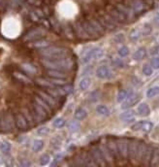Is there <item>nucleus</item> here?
Returning <instances> with one entry per match:
<instances>
[{
	"mask_svg": "<svg viewBox=\"0 0 159 167\" xmlns=\"http://www.w3.org/2000/svg\"><path fill=\"white\" fill-rule=\"evenodd\" d=\"M33 42H34V44H33V45H34V47H35L36 49H39V50L45 49V48L49 47V44H51L47 39H44V38L38 39V40L33 41Z\"/></svg>",
	"mask_w": 159,
	"mask_h": 167,
	"instance_id": "30",
	"label": "nucleus"
},
{
	"mask_svg": "<svg viewBox=\"0 0 159 167\" xmlns=\"http://www.w3.org/2000/svg\"><path fill=\"white\" fill-rule=\"evenodd\" d=\"M46 34V30L43 27H35L29 30L26 35L24 36V41H36L38 39L43 38V36Z\"/></svg>",
	"mask_w": 159,
	"mask_h": 167,
	"instance_id": "7",
	"label": "nucleus"
},
{
	"mask_svg": "<svg viewBox=\"0 0 159 167\" xmlns=\"http://www.w3.org/2000/svg\"><path fill=\"white\" fill-rule=\"evenodd\" d=\"M129 55V49L125 46H122L119 49V55L120 57H125Z\"/></svg>",
	"mask_w": 159,
	"mask_h": 167,
	"instance_id": "50",
	"label": "nucleus"
},
{
	"mask_svg": "<svg viewBox=\"0 0 159 167\" xmlns=\"http://www.w3.org/2000/svg\"><path fill=\"white\" fill-rule=\"evenodd\" d=\"M158 158H159V155H158V149L157 148H154L153 152H152V158H150V162H149V165L150 166H157L158 165Z\"/></svg>",
	"mask_w": 159,
	"mask_h": 167,
	"instance_id": "35",
	"label": "nucleus"
},
{
	"mask_svg": "<svg viewBox=\"0 0 159 167\" xmlns=\"http://www.w3.org/2000/svg\"><path fill=\"white\" fill-rule=\"evenodd\" d=\"M104 55V51L103 49L99 47H94L93 48V60H100Z\"/></svg>",
	"mask_w": 159,
	"mask_h": 167,
	"instance_id": "40",
	"label": "nucleus"
},
{
	"mask_svg": "<svg viewBox=\"0 0 159 167\" xmlns=\"http://www.w3.org/2000/svg\"><path fill=\"white\" fill-rule=\"evenodd\" d=\"M143 74L147 77L152 76V75L153 74V68L152 67V66H149L148 64H145L143 66Z\"/></svg>",
	"mask_w": 159,
	"mask_h": 167,
	"instance_id": "46",
	"label": "nucleus"
},
{
	"mask_svg": "<svg viewBox=\"0 0 159 167\" xmlns=\"http://www.w3.org/2000/svg\"><path fill=\"white\" fill-rule=\"evenodd\" d=\"M81 60H82V62L85 63V64L88 63L90 60H93V48H90V49L83 52L82 55Z\"/></svg>",
	"mask_w": 159,
	"mask_h": 167,
	"instance_id": "23",
	"label": "nucleus"
},
{
	"mask_svg": "<svg viewBox=\"0 0 159 167\" xmlns=\"http://www.w3.org/2000/svg\"><path fill=\"white\" fill-rule=\"evenodd\" d=\"M0 118H1V115H0Z\"/></svg>",
	"mask_w": 159,
	"mask_h": 167,
	"instance_id": "61",
	"label": "nucleus"
},
{
	"mask_svg": "<svg viewBox=\"0 0 159 167\" xmlns=\"http://www.w3.org/2000/svg\"><path fill=\"white\" fill-rule=\"evenodd\" d=\"M141 28H142V34H143V36H147V35H149L150 33H152V26H150L149 24H147V23L144 24L143 26H141Z\"/></svg>",
	"mask_w": 159,
	"mask_h": 167,
	"instance_id": "47",
	"label": "nucleus"
},
{
	"mask_svg": "<svg viewBox=\"0 0 159 167\" xmlns=\"http://www.w3.org/2000/svg\"><path fill=\"white\" fill-rule=\"evenodd\" d=\"M21 114L23 115V117L26 118V120L27 121L28 124H29V127H33L35 126L36 123L34 122V121H33V118L31 116V113L29 111V108H24V109L21 111Z\"/></svg>",
	"mask_w": 159,
	"mask_h": 167,
	"instance_id": "27",
	"label": "nucleus"
},
{
	"mask_svg": "<svg viewBox=\"0 0 159 167\" xmlns=\"http://www.w3.org/2000/svg\"><path fill=\"white\" fill-rule=\"evenodd\" d=\"M147 56V50L145 48H139L135 54L133 55V58L135 60H143Z\"/></svg>",
	"mask_w": 159,
	"mask_h": 167,
	"instance_id": "29",
	"label": "nucleus"
},
{
	"mask_svg": "<svg viewBox=\"0 0 159 167\" xmlns=\"http://www.w3.org/2000/svg\"><path fill=\"white\" fill-rule=\"evenodd\" d=\"M154 150V147L152 146V145H147V149H146V152L144 154V156L142 158V161L141 163H143L145 165H149V162H150V158H152V152Z\"/></svg>",
	"mask_w": 159,
	"mask_h": 167,
	"instance_id": "20",
	"label": "nucleus"
},
{
	"mask_svg": "<svg viewBox=\"0 0 159 167\" xmlns=\"http://www.w3.org/2000/svg\"><path fill=\"white\" fill-rule=\"evenodd\" d=\"M14 120H15V126L19 130L26 131L27 129H29V124L21 113H16L14 117Z\"/></svg>",
	"mask_w": 159,
	"mask_h": 167,
	"instance_id": "10",
	"label": "nucleus"
},
{
	"mask_svg": "<svg viewBox=\"0 0 159 167\" xmlns=\"http://www.w3.org/2000/svg\"><path fill=\"white\" fill-rule=\"evenodd\" d=\"M137 145H138V140L129 139V141H128V160H131L133 163H135Z\"/></svg>",
	"mask_w": 159,
	"mask_h": 167,
	"instance_id": "14",
	"label": "nucleus"
},
{
	"mask_svg": "<svg viewBox=\"0 0 159 167\" xmlns=\"http://www.w3.org/2000/svg\"><path fill=\"white\" fill-rule=\"evenodd\" d=\"M119 119H120V121H122L123 122H126V123L134 122L136 121L135 112H134L133 110L125 109V111L122 112V113L119 115Z\"/></svg>",
	"mask_w": 159,
	"mask_h": 167,
	"instance_id": "16",
	"label": "nucleus"
},
{
	"mask_svg": "<svg viewBox=\"0 0 159 167\" xmlns=\"http://www.w3.org/2000/svg\"><path fill=\"white\" fill-rule=\"evenodd\" d=\"M158 93H159V88L157 86H155V87H152V88H150L149 89H147V96L148 98H153V97L157 96Z\"/></svg>",
	"mask_w": 159,
	"mask_h": 167,
	"instance_id": "41",
	"label": "nucleus"
},
{
	"mask_svg": "<svg viewBox=\"0 0 159 167\" xmlns=\"http://www.w3.org/2000/svg\"><path fill=\"white\" fill-rule=\"evenodd\" d=\"M47 75L49 78L54 79H61L66 80L67 78V72L62 70H56V69H47Z\"/></svg>",
	"mask_w": 159,
	"mask_h": 167,
	"instance_id": "17",
	"label": "nucleus"
},
{
	"mask_svg": "<svg viewBox=\"0 0 159 167\" xmlns=\"http://www.w3.org/2000/svg\"><path fill=\"white\" fill-rule=\"evenodd\" d=\"M112 63H113L114 66H115V67H119V68H124L125 67L124 61L121 60V58H119V57L114 56L113 60H112Z\"/></svg>",
	"mask_w": 159,
	"mask_h": 167,
	"instance_id": "42",
	"label": "nucleus"
},
{
	"mask_svg": "<svg viewBox=\"0 0 159 167\" xmlns=\"http://www.w3.org/2000/svg\"><path fill=\"white\" fill-rule=\"evenodd\" d=\"M124 40H125V37H124V34H123V33H119V34L115 35V37H114V41L115 42L116 44L123 43Z\"/></svg>",
	"mask_w": 159,
	"mask_h": 167,
	"instance_id": "52",
	"label": "nucleus"
},
{
	"mask_svg": "<svg viewBox=\"0 0 159 167\" xmlns=\"http://www.w3.org/2000/svg\"><path fill=\"white\" fill-rule=\"evenodd\" d=\"M15 77L18 79L20 82L26 84V85H28V84L31 83L30 79L26 76V74H22V73H15Z\"/></svg>",
	"mask_w": 159,
	"mask_h": 167,
	"instance_id": "38",
	"label": "nucleus"
},
{
	"mask_svg": "<svg viewBox=\"0 0 159 167\" xmlns=\"http://www.w3.org/2000/svg\"><path fill=\"white\" fill-rule=\"evenodd\" d=\"M49 160H51V157H49V155H47V154H44L43 155L40 157V165L45 166L49 162Z\"/></svg>",
	"mask_w": 159,
	"mask_h": 167,
	"instance_id": "51",
	"label": "nucleus"
},
{
	"mask_svg": "<svg viewBox=\"0 0 159 167\" xmlns=\"http://www.w3.org/2000/svg\"><path fill=\"white\" fill-rule=\"evenodd\" d=\"M80 127H81L80 123H79L78 122H76V121H73V122H70V124H69V126H68L69 130H70L72 133H75V132L79 131Z\"/></svg>",
	"mask_w": 159,
	"mask_h": 167,
	"instance_id": "45",
	"label": "nucleus"
},
{
	"mask_svg": "<svg viewBox=\"0 0 159 167\" xmlns=\"http://www.w3.org/2000/svg\"><path fill=\"white\" fill-rule=\"evenodd\" d=\"M89 153H90L91 156H92V160H93V161L95 162L96 165H100V166L106 165L103 157H102V155H101V153H100L98 144L91 145L90 148H89Z\"/></svg>",
	"mask_w": 159,
	"mask_h": 167,
	"instance_id": "8",
	"label": "nucleus"
},
{
	"mask_svg": "<svg viewBox=\"0 0 159 167\" xmlns=\"http://www.w3.org/2000/svg\"><path fill=\"white\" fill-rule=\"evenodd\" d=\"M49 128L48 126H42L37 130V134L40 136H47L49 135Z\"/></svg>",
	"mask_w": 159,
	"mask_h": 167,
	"instance_id": "49",
	"label": "nucleus"
},
{
	"mask_svg": "<svg viewBox=\"0 0 159 167\" xmlns=\"http://www.w3.org/2000/svg\"><path fill=\"white\" fill-rule=\"evenodd\" d=\"M35 83L39 87H41L42 88H55L56 86H54V84H52L47 78H37L35 80Z\"/></svg>",
	"mask_w": 159,
	"mask_h": 167,
	"instance_id": "22",
	"label": "nucleus"
},
{
	"mask_svg": "<svg viewBox=\"0 0 159 167\" xmlns=\"http://www.w3.org/2000/svg\"><path fill=\"white\" fill-rule=\"evenodd\" d=\"M65 124H66V121L63 118H57L53 122V125L55 128H62L65 126Z\"/></svg>",
	"mask_w": 159,
	"mask_h": 167,
	"instance_id": "43",
	"label": "nucleus"
},
{
	"mask_svg": "<svg viewBox=\"0 0 159 167\" xmlns=\"http://www.w3.org/2000/svg\"><path fill=\"white\" fill-rule=\"evenodd\" d=\"M22 69H23L24 72H26V74H28V75H34L37 72L36 67H35V66H33L32 64H23L22 65Z\"/></svg>",
	"mask_w": 159,
	"mask_h": 167,
	"instance_id": "36",
	"label": "nucleus"
},
{
	"mask_svg": "<svg viewBox=\"0 0 159 167\" xmlns=\"http://www.w3.org/2000/svg\"><path fill=\"white\" fill-rule=\"evenodd\" d=\"M140 99H141V97H140L139 94L133 93L132 94H130L126 99L124 100L122 105H121V108H122L123 110L129 109V108H131L133 106H135L136 104H138L139 101H140Z\"/></svg>",
	"mask_w": 159,
	"mask_h": 167,
	"instance_id": "12",
	"label": "nucleus"
},
{
	"mask_svg": "<svg viewBox=\"0 0 159 167\" xmlns=\"http://www.w3.org/2000/svg\"><path fill=\"white\" fill-rule=\"evenodd\" d=\"M106 140V144H107V147L109 149V151H110L114 160L115 161H119L121 158H120V155L119 154V150H118V144H116V138L115 137H108Z\"/></svg>",
	"mask_w": 159,
	"mask_h": 167,
	"instance_id": "4",
	"label": "nucleus"
},
{
	"mask_svg": "<svg viewBox=\"0 0 159 167\" xmlns=\"http://www.w3.org/2000/svg\"><path fill=\"white\" fill-rule=\"evenodd\" d=\"M40 54L43 55L44 58H47V60H56V58L68 56L69 52L66 48L63 47L49 46L45 49L40 50Z\"/></svg>",
	"mask_w": 159,
	"mask_h": 167,
	"instance_id": "2",
	"label": "nucleus"
},
{
	"mask_svg": "<svg viewBox=\"0 0 159 167\" xmlns=\"http://www.w3.org/2000/svg\"><path fill=\"white\" fill-rule=\"evenodd\" d=\"M12 146L8 141H3L0 142V151L4 154H9L11 152Z\"/></svg>",
	"mask_w": 159,
	"mask_h": 167,
	"instance_id": "34",
	"label": "nucleus"
},
{
	"mask_svg": "<svg viewBox=\"0 0 159 167\" xmlns=\"http://www.w3.org/2000/svg\"><path fill=\"white\" fill-rule=\"evenodd\" d=\"M96 77L101 80H111L115 77V73L107 65H101L96 69Z\"/></svg>",
	"mask_w": 159,
	"mask_h": 167,
	"instance_id": "9",
	"label": "nucleus"
},
{
	"mask_svg": "<svg viewBox=\"0 0 159 167\" xmlns=\"http://www.w3.org/2000/svg\"><path fill=\"white\" fill-rule=\"evenodd\" d=\"M51 143H52V146H53L54 149L58 150V149L61 147L62 142H61V140L58 138V137H54V138L52 139V141H51Z\"/></svg>",
	"mask_w": 159,
	"mask_h": 167,
	"instance_id": "48",
	"label": "nucleus"
},
{
	"mask_svg": "<svg viewBox=\"0 0 159 167\" xmlns=\"http://www.w3.org/2000/svg\"><path fill=\"white\" fill-rule=\"evenodd\" d=\"M92 70H93V68H92V66H91V65L87 66V67L82 70V76H87V75H90L91 73H92Z\"/></svg>",
	"mask_w": 159,
	"mask_h": 167,
	"instance_id": "56",
	"label": "nucleus"
},
{
	"mask_svg": "<svg viewBox=\"0 0 159 167\" xmlns=\"http://www.w3.org/2000/svg\"><path fill=\"white\" fill-rule=\"evenodd\" d=\"M63 29V32H64V34L66 36V38H68V39H73L74 38V31H73V28L69 26H64L62 27Z\"/></svg>",
	"mask_w": 159,
	"mask_h": 167,
	"instance_id": "44",
	"label": "nucleus"
},
{
	"mask_svg": "<svg viewBox=\"0 0 159 167\" xmlns=\"http://www.w3.org/2000/svg\"><path fill=\"white\" fill-rule=\"evenodd\" d=\"M142 125H143V121H142V122H135V123H134L132 126H131V128H132L133 131H139V130H141V128H142Z\"/></svg>",
	"mask_w": 159,
	"mask_h": 167,
	"instance_id": "55",
	"label": "nucleus"
},
{
	"mask_svg": "<svg viewBox=\"0 0 159 167\" xmlns=\"http://www.w3.org/2000/svg\"><path fill=\"white\" fill-rule=\"evenodd\" d=\"M153 129V123L150 122H144L143 121V125H142L141 130L144 131L145 133H149L152 132Z\"/></svg>",
	"mask_w": 159,
	"mask_h": 167,
	"instance_id": "39",
	"label": "nucleus"
},
{
	"mask_svg": "<svg viewBox=\"0 0 159 167\" xmlns=\"http://www.w3.org/2000/svg\"><path fill=\"white\" fill-rule=\"evenodd\" d=\"M141 37H143V34H142V28H141V26L132 29V30L130 31V33H129V38H130V40L133 41V42H136V41L140 40Z\"/></svg>",
	"mask_w": 159,
	"mask_h": 167,
	"instance_id": "24",
	"label": "nucleus"
},
{
	"mask_svg": "<svg viewBox=\"0 0 159 167\" xmlns=\"http://www.w3.org/2000/svg\"><path fill=\"white\" fill-rule=\"evenodd\" d=\"M74 117H75V119L78 121H82L87 117V112L86 109H83V108H78V109L74 112Z\"/></svg>",
	"mask_w": 159,
	"mask_h": 167,
	"instance_id": "28",
	"label": "nucleus"
},
{
	"mask_svg": "<svg viewBox=\"0 0 159 167\" xmlns=\"http://www.w3.org/2000/svg\"><path fill=\"white\" fill-rule=\"evenodd\" d=\"M150 55H158V47L155 46L152 50H150Z\"/></svg>",
	"mask_w": 159,
	"mask_h": 167,
	"instance_id": "59",
	"label": "nucleus"
},
{
	"mask_svg": "<svg viewBox=\"0 0 159 167\" xmlns=\"http://www.w3.org/2000/svg\"><path fill=\"white\" fill-rule=\"evenodd\" d=\"M137 113L141 117H147L150 114V108L147 103H142L138 106Z\"/></svg>",
	"mask_w": 159,
	"mask_h": 167,
	"instance_id": "25",
	"label": "nucleus"
},
{
	"mask_svg": "<svg viewBox=\"0 0 159 167\" xmlns=\"http://www.w3.org/2000/svg\"><path fill=\"white\" fill-rule=\"evenodd\" d=\"M128 138H119L116 139V144H118L119 154L121 160H127L128 158Z\"/></svg>",
	"mask_w": 159,
	"mask_h": 167,
	"instance_id": "6",
	"label": "nucleus"
},
{
	"mask_svg": "<svg viewBox=\"0 0 159 167\" xmlns=\"http://www.w3.org/2000/svg\"><path fill=\"white\" fill-rule=\"evenodd\" d=\"M98 147H99V150H100V153L102 155V157L103 160L106 163V165H113L114 164V158L109 151V149L107 147V144H106V140H101L99 142L98 144Z\"/></svg>",
	"mask_w": 159,
	"mask_h": 167,
	"instance_id": "5",
	"label": "nucleus"
},
{
	"mask_svg": "<svg viewBox=\"0 0 159 167\" xmlns=\"http://www.w3.org/2000/svg\"><path fill=\"white\" fill-rule=\"evenodd\" d=\"M62 89H63V91H64L65 95H67V94H70V93H72L73 89H74V88H73L71 85H66L65 87L62 88Z\"/></svg>",
	"mask_w": 159,
	"mask_h": 167,
	"instance_id": "57",
	"label": "nucleus"
},
{
	"mask_svg": "<svg viewBox=\"0 0 159 167\" xmlns=\"http://www.w3.org/2000/svg\"><path fill=\"white\" fill-rule=\"evenodd\" d=\"M89 21V23L91 24V26L93 27V29L95 30V32L98 34V36H102L103 34H105L106 29L102 26V24L100 23V21H98V19H94L91 18L89 20H87Z\"/></svg>",
	"mask_w": 159,
	"mask_h": 167,
	"instance_id": "18",
	"label": "nucleus"
},
{
	"mask_svg": "<svg viewBox=\"0 0 159 167\" xmlns=\"http://www.w3.org/2000/svg\"><path fill=\"white\" fill-rule=\"evenodd\" d=\"M20 164L22 166V167H29L31 166V162L28 160H21L20 161Z\"/></svg>",
	"mask_w": 159,
	"mask_h": 167,
	"instance_id": "58",
	"label": "nucleus"
},
{
	"mask_svg": "<svg viewBox=\"0 0 159 167\" xmlns=\"http://www.w3.org/2000/svg\"><path fill=\"white\" fill-rule=\"evenodd\" d=\"M36 94L39 96V97H41L42 99L44 100V101H46L49 106H51L54 110H55L56 108H57V105H58V102L56 101V100L52 96V95H49L47 91L45 90V89H39V90H37L36 91Z\"/></svg>",
	"mask_w": 159,
	"mask_h": 167,
	"instance_id": "11",
	"label": "nucleus"
},
{
	"mask_svg": "<svg viewBox=\"0 0 159 167\" xmlns=\"http://www.w3.org/2000/svg\"><path fill=\"white\" fill-rule=\"evenodd\" d=\"M96 113L100 116H103V117H109L111 115L110 109L105 105H98L96 107Z\"/></svg>",
	"mask_w": 159,
	"mask_h": 167,
	"instance_id": "32",
	"label": "nucleus"
},
{
	"mask_svg": "<svg viewBox=\"0 0 159 167\" xmlns=\"http://www.w3.org/2000/svg\"><path fill=\"white\" fill-rule=\"evenodd\" d=\"M90 84H91V80L90 78L88 77H85V78H82L80 83H79V88L81 90H86L89 88L90 86Z\"/></svg>",
	"mask_w": 159,
	"mask_h": 167,
	"instance_id": "33",
	"label": "nucleus"
},
{
	"mask_svg": "<svg viewBox=\"0 0 159 167\" xmlns=\"http://www.w3.org/2000/svg\"><path fill=\"white\" fill-rule=\"evenodd\" d=\"M72 28H73V31L75 32V35H76L79 39H81V40H87V39H89L88 35L87 34V32L85 31V29H83V27H82V21L74 22Z\"/></svg>",
	"mask_w": 159,
	"mask_h": 167,
	"instance_id": "13",
	"label": "nucleus"
},
{
	"mask_svg": "<svg viewBox=\"0 0 159 167\" xmlns=\"http://www.w3.org/2000/svg\"><path fill=\"white\" fill-rule=\"evenodd\" d=\"M43 148H44V142L42 141V140L37 139V140H35L34 142H33L32 150H33L34 152L38 153V152L42 151V150H43Z\"/></svg>",
	"mask_w": 159,
	"mask_h": 167,
	"instance_id": "37",
	"label": "nucleus"
},
{
	"mask_svg": "<svg viewBox=\"0 0 159 167\" xmlns=\"http://www.w3.org/2000/svg\"><path fill=\"white\" fill-rule=\"evenodd\" d=\"M33 101H35L37 104H39L41 107H43L44 108V109L49 114V115H52L53 113H54V109H53V108L51 107V106H49L46 101H44V100L43 99H42L41 97H39L37 94H35V96H34V98H33Z\"/></svg>",
	"mask_w": 159,
	"mask_h": 167,
	"instance_id": "21",
	"label": "nucleus"
},
{
	"mask_svg": "<svg viewBox=\"0 0 159 167\" xmlns=\"http://www.w3.org/2000/svg\"><path fill=\"white\" fill-rule=\"evenodd\" d=\"M82 160H83V164H85V166H96L89 151L86 152V153H82Z\"/></svg>",
	"mask_w": 159,
	"mask_h": 167,
	"instance_id": "26",
	"label": "nucleus"
},
{
	"mask_svg": "<svg viewBox=\"0 0 159 167\" xmlns=\"http://www.w3.org/2000/svg\"><path fill=\"white\" fill-rule=\"evenodd\" d=\"M5 162H6V158L2 155H0V165L5 164Z\"/></svg>",
	"mask_w": 159,
	"mask_h": 167,
	"instance_id": "60",
	"label": "nucleus"
},
{
	"mask_svg": "<svg viewBox=\"0 0 159 167\" xmlns=\"http://www.w3.org/2000/svg\"><path fill=\"white\" fill-rule=\"evenodd\" d=\"M42 64L47 69H56V70H62V71H69L74 67V61L70 57L65 56L61 58H56V60H47L43 58L42 60Z\"/></svg>",
	"mask_w": 159,
	"mask_h": 167,
	"instance_id": "1",
	"label": "nucleus"
},
{
	"mask_svg": "<svg viewBox=\"0 0 159 167\" xmlns=\"http://www.w3.org/2000/svg\"><path fill=\"white\" fill-rule=\"evenodd\" d=\"M15 127L14 116L11 113H6L0 118V130L2 132H11Z\"/></svg>",
	"mask_w": 159,
	"mask_h": 167,
	"instance_id": "3",
	"label": "nucleus"
},
{
	"mask_svg": "<svg viewBox=\"0 0 159 167\" xmlns=\"http://www.w3.org/2000/svg\"><path fill=\"white\" fill-rule=\"evenodd\" d=\"M98 97H99V93H98V91H93V93H90L88 100H89L90 102L94 103V102H96L97 100L99 99Z\"/></svg>",
	"mask_w": 159,
	"mask_h": 167,
	"instance_id": "54",
	"label": "nucleus"
},
{
	"mask_svg": "<svg viewBox=\"0 0 159 167\" xmlns=\"http://www.w3.org/2000/svg\"><path fill=\"white\" fill-rule=\"evenodd\" d=\"M147 144L144 141H140L138 140V145H137V151H136V158H135V163L139 162L141 163L142 158L144 156V154L146 152Z\"/></svg>",
	"mask_w": 159,
	"mask_h": 167,
	"instance_id": "15",
	"label": "nucleus"
},
{
	"mask_svg": "<svg viewBox=\"0 0 159 167\" xmlns=\"http://www.w3.org/2000/svg\"><path fill=\"white\" fill-rule=\"evenodd\" d=\"M82 24L83 29H85V31L87 32V34L88 35V37L90 39H95V38L98 37V34L95 32V30L93 29L92 26H91V24L89 23V21L87 20L82 21Z\"/></svg>",
	"mask_w": 159,
	"mask_h": 167,
	"instance_id": "19",
	"label": "nucleus"
},
{
	"mask_svg": "<svg viewBox=\"0 0 159 167\" xmlns=\"http://www.w3.org/2000/svg\"><path fill=\"white\" fill-rule=\"evenodd\" d=\"M133 93L132 90H126V89H121L119 93H118V96H116V100L118 102H123L125 99H126L130 94Z\"/></svg>",
	"mask_w": 159,
	"mask_h": 167,
	"instance_id": "31",
	"label": "nucleus"
},
{
	"mask_svg": "<svg viewBox=\"0 0 159 167\" xmlns=\"http://www.w3.org/2000/svg\"><path fill=\"white\" fill-rule=\"evenodd\" d=\"M150 66H152L153 69H158L159 68V58L156 55L154 57H152V60H150Z\"/></svg>",
	"mask_w": 159,
	"mask_h": 167,
	"instance_id": "53",
	"label": "nucleus"
}]
</instances>
